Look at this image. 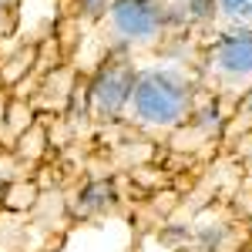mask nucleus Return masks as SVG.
I'll list each match as a JSON object with an SVG mask.
<instances>
[{
	"mask_svg": "<svg viewBox=\"0 0 252 252\" xmlns=\"http://www.w3.org/2000/svg\"><path fill=\"white\" fill-rule=\"evenodd\" d=\"M192 84L175 67H148L135 71L128 111L145 128H175L189 118Z\"/></svg>",
	"mask_w": 252,
	"mask_h": 252,
	"instance_id": "f257e3e1",
	"label": "nucleus"
},
{
	"mask_svg": "<svg viewBox=\"0 0 252 252\" xmlns=\"http://www.w3.org/2000/svg\"><path fill=\"white\" fill-rule=\"evenodd\" d=\"M104 24H108V34L115 37V44L148 47L168 31L172 7L165 0H111Z\"/></svg>",
	"mask_w": 252,
	"mask_h": 252,
	"instance_id": "f03ea898",
	"label": "nucleus"
},
{
	"mask_svg": "<svg viewBox=\"0 0 252 252\" xmlns=\"http://www.w3.org/2000/svg\"><path fill=\"white\" fill-rule=\"evenodd\" d=\"M209 71L225 88L252 84V31H229L209 47Z\"/></svg>",
	"mask_w": 252,
	"mask_h": 252,
	"instance_id": "7ed1b4c3",
	"label": "nucleus"
},
{
	"mask_svg": "<svg viewBox=\"0 0 252 252\" xmlns=\"http://www.w3.org/2000/svg\"><path fill=\"white\" fill-rule=\"evenodd\" d=\"M131 84H135V67L128 61H115L108 64L91 84V108L97 118H118L128 111V97H131Z\"/></svg>",
	"mask_w": 252,
	"mask_h": 252,
	"instance_id": "20e7f679",
	"label": "nucleus"
},
{
	"mask_svg": "<svg viewBox=\"0 0 252 252\" xmlns=\"http://www.w3.org/2000/svg\"><path fill=\"white\" fill-rule=\"evenodd\" d=\"M212 10L235 31H252V0H212Z\"/></svg>",
	"mask_w": 252,
	"mask_h": 252,
	"instance_id": "39448f33",
	"label": "nucleus"
},
{
	"mask_svg": "<svg viewBox=\"0 0 252 252\" xmlns=\"http://www.w3.org/2000/svg\"><path fill=\"white\" fill-rule=\"evenodd\" d=\"M108 7H111V0H81V10L88 20H104Z\"/></svg>",
	"mask_w": 252,
	"mask_h": 252,
	"instance_id": "423d86ee",
	"label": "nucleus"
}]
</instances>
